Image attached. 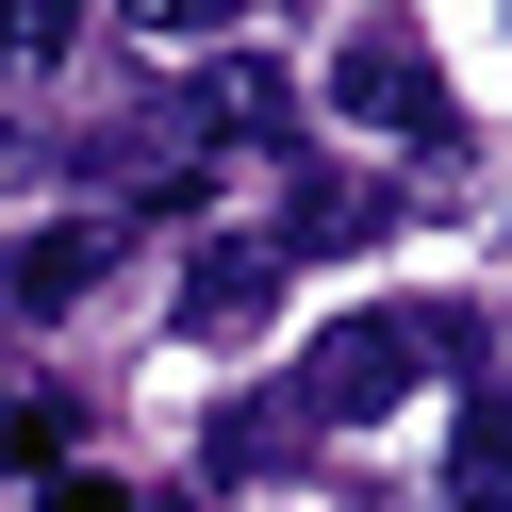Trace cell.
Wrapping results in <instances>:
<instances>
[{"instance_id": "obj_3", "label": "cell", "mask_w": 512, "mask_h": 512, "mask_svg": "<svg viewBox=\"0 0 512 512\" xmlns=\"http://www.w3.org/2000/svg\"><path fill=\"white\" fill-rule=\"evenodd\" d=\"M281 314V232H199L182 248V331L199 347H248Z\"/></svg>"}, {"instance_id": "obj_6", "label": "cell", "mask_w": 512, "mask_h": 512, "mask_svg": "<svg viewBox=\"0 0 512 512\" xmlns=\"http://www.w3.org/2000/svg\"><path fill=\"white\" fill-rule=\"evenodd\" d=\"M380 232V182H298V199H281V265H298V248H364Z\"/></svg>"}, {"instance_id": "obj_1", "label": "cell", "mask_w": 512, "mask_h": 512, "mask_svg": "<svg viewBox=\"0 0 512 512\" xmlns=\"http://www.w3.org/2000/svg\"><path fill=\"white\" fill-rule=\"evenodd\" d=\"M430 380V347H413V314H331V331L298 347V430H380V413Z\"/></svg>"}, {"instance_id": "obj_7", "label": "cell", "mask_w": 512, "mask_h": 512, "mask_svg": "<svg viewBox=\"0 0 512 512\" xmlns=\"http://www.w3.org/2000/svg\"><path fill=\"white\" fill-rule=\"evenodd\" d=\"M281 446H298V397H248V413H232V430H215V463H232V479H265V463H281Z\"/></svg>"}, {"instance_id": "obj_8", "label": "cell", "mask_w": 512, "mask_h": 512, "mask_svg": "<svg viewBox=\"0 0 512 512\" xmlns=\"http://www.w3.org/2000/svg\"><path fill=\"white\" fill-rule=\"evenodd\" d=\"M67 34H83V0H0V67H50Z\"/></svg>"}, {"instance_id": "obj_5", "label": "cell", "mask_w": 512, "mask_h": 512, "mask_svg": "<svg viewBox=\"0 0 512 512\" xmlns=\"http://www.w3.org/2000/svg\"><path fill=\"white\" fill-rule=\"evenodd\" d=\"M446 496H463V512H512V397H479L463 430H446Z\"/></svg>"}, {"instance_id": "obj_10", "label": "cell", "mask_w": 512, "mask_h": 512, "mask_svg": "<svg viewBox=\"0 0 512 512\" xmlns=\"http://www.w3.org/2000/svg\"><path fill=\"white\" fill-rule=\"evenodd\" d=\"M17 446H34V413H17V397H0V463H17Z\"/></svg>"}, {"instance_id": "obj_2", "label": "cell", "mask_w": 512, "mask_h": 512, "mask_svg": "<svg viewBox=\"0 0 512 512\" xmlns=\"http://www.w3.org/2000/svg\"><path fill=\"white\" fill-rule=\"evenodd\" d=\"M331 100L364 116V133H446V67H430V34H397V17L331 50Z\"/></svg>"}, {"instance_id": "obj_9", "label": "cell", "mask_w": 512, "mask_h": 512, "mask_svg": "<svg viewBox=\"0 0 512 512\" xmlns=\"http://www.w3.org/2000/svg\"><path fill=\"white\" fill-rule=\"evenodd\" d=\"M232 17H248V0H133V34H149V50H199V34H232Z\"/></svg>"}, {"instance_id": "obj_4", "label": "cell", "mask_w": 512, "mask_h": 512, "mask_svg": "<svg viewBox=\"0 0 512 512\" xmlns=\"http://www.w3.org/2000/svg\"><path fill=\"white\" fill-rule=\"evenodd\" d=\"M116 248H133V232H116V215H67V232H34V248H0V281H17V314H67L83 281L116 265Z\"/></svg>"}]
</instances>
